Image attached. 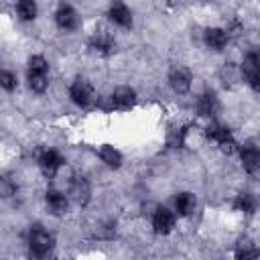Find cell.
<instances>
[{
    "mask_svg": "<svg viewBox=\"0 0 260 260\" xmlns=\"http://www.w3.org/2000/svg\"><path fill=\"white\" fill-rule=\"evenodd\" d=\"M195 108H197V114H199L201 118H213V116L217 114V110H219V102H217L215 91H205V93H201V95L197 98Z\"/></svg>",
    "mask_w": 260,
    "mask_h": 260,
    "instance_id": "16",
    "label": "cell"
},
{
    "mask_svg": "<svg viewBox=\"0 0 260 260\" xmlns=\"http://www.w3.org/2000/svg\"><path fill=\"white\" fill-rule=\"evenodd\" d=\"M100 158L102 162H106L110 169H118L122 165V152L118 148H114L112 144H104L100 148Z\"/></svg>",
    "mask_w": 260,
    "mask_h": 260,
    "instance_id": "19",
    "label": "cell"
},
{
    "mask_svg": "<svg viewBox=\"0 0 260 260\" xmlns=\"http://www.w3.org/2000/svg\"><path fill=\"white\" fill-rule=\"evenodd\" d=\"M110 102H112V108H116V110H120V112H126V110H130V108L134 106V102H136V91H134L132 87H128V85H120V87H116L114 93L110 95Z\"/></svg>",
    "mask_w": 260,
    "mask_h": 260,
    "instance_id": "10",
    "label": "cell"
},
{
    "mask_svg": "<svg viewBox=\"0 0 260 260\" xmlns=\"http://www.w3.org/2000/svg\"><path fill=\"white\" fill-rule=\"evenodd\" d=\"M152 228L156 234H169L175 228V213L169 207H156L152 213Z\"/></svg>",
    "mask_w": 260,
    "mask_h": 260,
    "instance_id": "13",
    "label": "cell"
},
{
    "mask_svg": "<svg viewBox=\"0 0 260 260\" xmlns=\"http://www.w3.org/2000/svg\"><path fill=\"white\" fill-rule=\"evenodd\" d=\"M228 41H230V35H228V30H223V28L213 26V28H207V30L203 32V43H205V47L211 49V51H221V49H225Z\"/></svg>",
    "mask_w": 260,
    "mask_h": 260,
    "instance_id": "17",
    "label": "cell"
},
{
    "mask_svg": "<svg viewBox=\"0 0 260 260\" xmlns=\"http://www.w3.org/2000/svg\"><path fill=\"white\" fill-rule=\"evenodd\" d=\"M16 85H18L16 75H14L12 71H8V69H0V87H2L4 91H14Z\"/></svg>",
    "mask_w": 260,
    "mask_h": 260,
    "instance_id": "23",
    "label": "cell"
},
{
    "mask_svg": "<svg viewBox=\"0 0 260 260\" xmlns=\"http://www.w3.org/2000/svg\"><path fill=\"white\" fill-rule=\"evenodd\" d=\"M183 138H185V128H171L169 130V144L171 146H181L183 144Z\"/></svg>",
    "mask_w": 260,
    "mask_h": 260,
    "instance_id": "25",
    "label": "cell"
},
{
    "mask_svg": "<svg viewBox=\"0 0 260 260\" xmlns=\"http://www.w3.org/2000/svg\"><path fill=\"white\" fill-rule=\"evenodd\" d=\"M14 193H16V183H14L10 177L0 175V197H2V199H8V197H12Z\"/></svg>",
    "mask_w": 260,
    "mask_h": 260,
    "instance_id": "24",
    "label": "cell"
},
{
    "mask_svg": "<svg viewBox=\"0 0 260 260\" xmlns=\"http://www.w3.org/2000/svg\"><path fill=\"white\" fill-rule=\"evenodd\" d=\"M108 16H110V20H112L114 24H118V26H122V28H130V26H132V12H130V8H128L124 2H120V0L112 2L110 10H108Z\"/></svg>",
    "mask_w": 260,
    "mask_h": 260,
    "instance_id": "15",
    "label": "cell"
},
{
    "mask_svg": "<svg viewBox=\"0 0 260 260\" xmlns=\"http://www.w3.org/2000/svg\"><path fill=\"white\" fill-rule=\"evenodd\" d=\"M191 81H193V75L187 67L183 65H175L171 67L169 71V85L175 93H187L191 89Z\"/></svg>",
    "mask_w": 260,
    "mask_h": 260,
    "instance_id": "7",
    "label": "cell"
},
{
    "mask_svg": "<svg viewBox=\"0 0 260 260\" xmlns=\"http://www.w3.org/2000/svg\"><path fill=\"white\" fill-rule=\"evenodd\" d=\"M16 10H18V16L26 22L37 18V2L35 0H18Z\"/></svg>",
    "mask_w": 260,
    "mask_h": 260,
    "instance_id": "21",
    "label": "cell"
},
{
    "mask_svg": "<svg viewBox=\"0 0 260 260\" xmlns=\"http://www.w3.org/2000/svg\"><path fill=\"white\" fill-rule=\"evenodd\" d=\"M244 79L248 81V85L256 91L260 87V59H258V53L256 51H250L246 57H244V63H242V71Z\"/></svg>",
    "mask_w": 260,
    "mask_h": 260,
    "instance_id": "5",
    "label": "cell"
},
{
    "mask_svg": "<svg viewBox=\"0 0 260 260\" xmlns=\"http://www.w3.org/2000/svg\"><path fill=\"white\" fill-rule=\"evenodd\" d=\"M207 136L223 150V152H234L236 148V140H234V134L228 126L223 124H217V122H211L209 128H207Z\"/></svg>",
    "mask_w": 260,
    "mask_h": 260,
    "instance_id": "4",
    "label": "cell"
},
{
    "mask_svg": "<svg viewBox=\"0 0 260 260\" xmlns=\"http://www.w3.org/2000/svg\"><path fill=\"white\" fill-rule=\"evenodd\" d=\"M69 98H71V102H73L75 106L87 108V106H91V104L95 102V89H93V85H91L87 79L77 77V79L71 83V87H69Z\"/></svg>",
    "mask_w": 260,
    "mask_h": 260,
    "instance_id": "3",
    "label": "cell"
},
{
    "mask_svg": "<svg viewBox=\"0 0 260 260\" xmlns=\"http://www.w3.org/2000/svg\"><path fill=\"white\" fill-rule=\"evenodd\" d=\"M258 248H256V244L252 242V240H240V244H238V248H236V258H258Z\"/></svg>",
    "mask_w": 260,
    "mask_h": 260,
    "instance_id": "20",
    "label": "cell"
},
{
    "mask_svg": "<svg viewBox=\"0 0 260 260\" xmlns=\"http://www.w3.org/2000/svg\"><path fill=\"white\" fill-rule=\"evenodd\" d=\"M28 87L35 93H45L49 87V63L43 55H32L28 59Z\"/></svg>",
    "mask_w": 260,
    "mask_h": 260,
    "instance_id": "1",
    "label": "cell"
},
{
    "mask_svg": "<svg viewBox=\"0 0 260 260\" xmlns=\"http://www.w3.org/2000/svg\"><path fill=\"white\" fill-rule=\"evenodd\" d=\"M55 22H57V26L61 30H75L77 24H79V16H77V12H75L73 6L61 4L57 8V12H55Z\"/></svg>",
    "mask_w": 260,
    "mask_h": 260,
    "instance_id": "11",
    "label": "cell"
},
{
    "mask_svg": "<svg viewBox=\"0 0 260 260\" xmlns=\"http://www.w3.org/2000/svg\"><path fill=\"white\" fill-rule=\"evenodd\" d=\"M195 207H197V197H195L193 193L183 191V193H179V195L175 197V211H177L179 215L187 217V215H191V213L195 211Z\"/></svg>",
    "mask_w": 260,
    "mask_h": 260,
    "instance_id": "18",
    "label": "cell"
},
{
    "mask_svg": "<svg viewBox=\"0 0 260 260\" xmlns=\"http://www.w3.org/2000/svg\"><path fill=\"white\" fill-rule=\"evenodd\" d=\"M236 209L244 211V213H254L256 211V197L252 193H240L236 197Z\"/></svg>",
    "mask_w": 260,
    "mask_h": 260,
    "instance_id": "22",
    "label": "cell"
},
{
    "mask_svg": "<svg viewBox=\"0 0 260 260\" xmlns=\"http://www.w3.org/2000/svg\"><path fill=\"white\" fill-rule=\"evenodd\" d=\"M69 197L77 203V205H87L89 197H91V187L87 183V179L83 177H73L71 185H69Z\"/></svg>",
    "mask_w": 260,
    "mask_h": 260,
    "instance_id": "12",
    "label": "cell"
},
{
    "mask_svg": "<svg viewBox=\"0 0 260 260\" xmlns=\"http://www.w3.org/2000/svg\"><path fill=\"white\" fill-rule=\"evenodd\" d=\"M61 165H63V158H61V154L55 148L41 150V154H39V167H41V171H43L45 177L53 179L57 175V171L61 169Z\"/></svg>",
    "mask_w": 260,
    "mask_h": 260,
    "instance_id": "9",
    "label": "cell"
},
{
    "mask_svg": "<svg viewBox=\"0 0 260 260\" xmlns=\"http://www.w3.org/2000/svg\"><path fill=\"white\" fill-rule=\"evenodd\" d=\"M45 205H47V209H49L51 215L61 217V215L67 213L69 201H67V197H65L63 193H59V191H55V189H49V191L45 193Z\"/></svg>",
    "mask_w": 260,
    "mask_h": 260,
    "instance_id": "14",
    "label": "cell"
},
{
    "mask_svg": "<svg viewBox=\"0 0 260 260\" xmlns=\"http://www.w3.org/2000/svg\"><path fill=\"white\" fill-rule=\"evenodd\" d=\"M89 49L102 57H108L116 53V41L108 30H95L93 37L89 39Z\"/></svg>",
    "mask_w": 260,
    "mask_h": 260,
    "instance_id": "8",
    "label": "cell"
},
{
    "mask_svg": "<svg viewBox=\"0 0 260 260\" xmlns=\"http://www.w3.org/2000/svg\"><path fill=\"white\" fill-rule=\"evenodd\" d=\"M240 158H242V167H244L246 173H250V175L258 173V169H260V150H258V144L254 140H246L240 146Z\"/></svg>",
    "mask_w": 260,
    "mask_h": 260,
    "instance_id": "6",
    "label": "cell"
},
{
    "mask_svg": "<svg viewBox=\"0 0 260 260\" xmlns=\"http://www.w3.org/2000/svg\"><path fill=\"white\" fill-rule=\"evenodd\" d=\"M53 246H55V238L53 234H49L43 225H30L28 230V248H30V254L37 256V258H45L53 252Z\"/></svg>",
    "mask_w": 260,
    "mask_h": 260,
    "instance_id": "2",
    "label": "cell"
}]
</instances>
